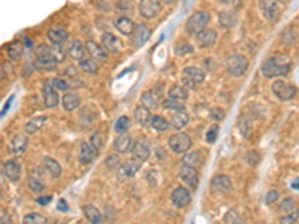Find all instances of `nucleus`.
<instances>
[{"mask_svg":"<svg viewBox=\"0 0 299 224\" xmlns=\"http://www.w3.org/2000/svg\"><path fill=\"white\" fill-rule=\"evenodd\" d=\"M168 145L176 154H187L193 145V142L187 133H174L168 139Z\"/></svg>","mask_w":299,"mask_h":224,"instance_id":"nucleus-4","label":"nucleus"},{"mask_svg":"<svg viewBox=\"0 0 299 224\" xmlns=\"http://www.w3.org/2000/svg\"><path fill=\"white\" fill-rule=\"evenodd\" d=\"M171 123L166 121L165 117L162 115H153V120H151V127L156 130V132H166L169 129Z\"/></svg>","mask_w":299,"mask_h":224,"instance_id":"nucleus-38","label":"nucleus"},{"mask_svg":"<svg viewBox=\"0 0 299 224\" xmlns=\"http://www.w3.org/2000/svg\"><path fill=\"white\" fill-rule=\"evenodd\" d=\"M174 52L179 57H184V55H189V54H193L194 52V48L190 45V44H181V45H176Z\"/></svg>","mask_w":299,"mask_h":224,"instance_id":"nucleus-48","label":"nucleus"},{"mask_svg":"<svg viewBox=\"0 0 299 224\" xmlns=\"http://www.w3.org/2000/svg\"><path fill=\"white\" fill-rule=\"evenodd\" d=\"M133 154V158L139 163H144L148 160L150 154H151V148H150V144L147 140H138L135 142V148L132 151Z\"/></svg>","mask_w":299,"mask_h":224,"instance_id":"nucleus-17","label":"nucleus"},{"mask_svg":"<svg viewBox=\"0 0 299 224\" xmlns=\"http://www.w3.org/2000/svg\"><path fill=\"white\" fill-rule=\"evenodd\" d=\"M298 220H299V209H296V211H293V212H290V214L281 217L280 224H295Z\"/></svg>","mask_w":299,"mask_h":224,"instance_id":"nucleus-52","label":"nucleus"},{"mask_svg":"<svg viewBox=\"0 0 299 224\" xmlns=\"http://www.w3.org/2000/svg\"><path fill=\"white\" fill-rule=\"evenodd\" d=\"M179 178H181V181L192 190H196L199 186V175L196 169L190 166H186V165L181 166V169H179Z\"/></svg>","mask_w":299,"mask_h":224,"instance_id":"nucleus-12","label":"nucleus"},{"mask_svg":"<svg viewBox=\"0 0 299 224\" xmlns=\"http://www.w3.org/2000/svg\"><path fill=\"white\" fill-rule=\"evenodd\" d=\"M79 68H81L84 72L91 73V75H94V73H97V72H99V65H97L96 60H94V58H91V57L81 60V62H79Z\"/></svg>","mask_w":299,"mask_h":224,"instance_id":"nucleus-39","label":"nucleus"},{"mask_svg":"<svg viewBox=\"0 0 299 224\" xmlns=\"http://www.w3.org/2000/svg\"><path fill=\"white\" fill-rule=\"evenodd\" d=\"M55 65H57V63H53V62H41V60H36V62H35V68L39 69V70H54V69H55Z\"/></svg>","mask_w":299,"mask_h":224,"instance_id":"nucleus-54","label":"nucleus"},{"mask_svg":"<svg viewBox=\"0 0 299 224\" xmlns=\"http://www.w3.org/2000/svg\"><path fill=\"white\" fill-rule=\"evenodd\" d=\"M83 211H84V217L87 218V221L90 224H102L104 223L102 212L99 211L94 205H86L83 208Z\"/></svg>","mask_w":299,"mask_h":224,"instance_id":"nucleus-29","label":"nucleus"},{"mask_svg":"<svg viewBox=\"0 0 299 224\" xmlns=\"http://www.w3.org/2000/svg\"><path fill=\"white\" fill-rule=\"evenodd\" d=\"M115 29L124 36H132L135 33L136 24L132 21L129 17H118L115 19Z\"/></svg>","mask_w":299,"mask_h":224,"instance_id":"nucleus-23","label":"nucleus"},{"mask_svg":"<svg viewBox=\"0 0 299 224\" xmlns=\"http://www.w3.org/2000/svg\"><path fill=\"white\" fill-rule=\"evenodd\" d=\"M163 93V86H158L157 90L144 91L141 94V106L147 108L148 111H154L160 105V94Z\"/></svg>","mask_w":299,"mask_h":224,"instance_id":"nucleus-7","label":"nucleus"},{"mask_svg":"<svg viewBox=\"0 0 299 224\" xmlns=\"http://www.w3.org/2000/svg\"><path fill=\"white\" fill-rule=\"evenodd\" d=\"M51 83H53V87H54L57 91H63L65 94L69 93V90L72 88V84L69 83V81L63 79V78H54Z\"/></svg>","mask_w":299,"mask_h":224,"instance_id":"nucleus-43","label":"nucleus"},{"mask_svg":"<svg viewBox=\"0 0 299 224\" xmlns=\"http://www.w3.org/2000/svg\"><path fill=\"white\" fill-rule=\"evenodd\" d=\"M150 36H151V30L148 29L147 24H144V23L136 24L135 33L132 34V47H133L135 50L144 47V45L148 42Z\"/></svg>","mask_w":299,"mask_h":224,"instance_id":"nucleus-9","label":"nucleus"},{"mask_svg":"<svg viewBox=\"0 0 299 224\" xmlns=\"http://www.w3.org/2000/svg\"><path fill=\"white\" fill-rule=\"evenodd\" d=\"M261 6V11L264 12L265 18L269 19V21H277L278 17H280V12H281V5L278 2H261L259 3Z\"/></svg>","mask_w":299,"mask_h":224,"instance_id":"nucleus-16","label":"nucleus"},{"mask_svg":"<svg viewBox=\"0 0 299 224\" xmlns=\"http://www.w3.org/2000/svg\"><path fill=\"white\" fill-rule=\"evenodd\" d=\"M190 121V115L187 112H175L171 117V127L175 130H181L184 129Z\"/></svg>","mask_w":299,"mask_h":224,"instance_id":"nucleus-33","label":"nucleus"},{"mask_svg":"<svg viewBox=\"0 0 299 224\" xmlns=\"http://www.w3.org/2000/svg\"><path fill=\"white\" fill-rule=\"evenodd\" d=\"M139 15L145 19H153L156 18L162 11V3L158 0H142L138 6Z\"/></svg>","mask_w":299,"mask_h":224,"instance_id":"nucleus-8","label":"nucleus"},{"mask_svg":"<svg viewBox=\"0 0 299 224\" xmlns=\"http://www.w3.org/2000/svg\"><path fill=\"white\" fill-rule=\"evenodd\" d=\"M23 224H47V217L37 212H30L23 218Z\"/></svg>","mask_w":299,"mask_h":224,"instance_id":"nucleus-42","label":"nucleus"},{"mask_svg":"<svg viewBox=\"0 0 299 224\" xmlns=\"http://www.w3.org/2000/svg\"><path fill=\"white\" fill-rule=\"evenodd\" d=\"M51 200H53V197L51 196H39V197H36V203H39V205L41 207H47L48 203H51Z\"/></svg>","mask_w":299,"mask_h":224,"instance_id":"nucleus-57","label":"nucleus"},{"mask_svg":"<svg viewBox=\"0 0 299 224\" xmlns=\"http://www.w3.org/2000/svg\"><path fill=\"white\" fill-rule=\"evenodd\" d=\"M117 6H118V9H127V11H132V5H130L129 2H127V3H124V2H120Z\"/></svg>","mask_w":299,"mask_h":224,"instance_id":"nucleus-61","label":"nucleus"},{"mask_svg":"<svg viewBox=\"0 0 299 224\" xmlns=\"http://www.w3.org/2000/svg\"><path fill=\"white\" fill-rule=\"evenodd\" d=\"M106 166L109 168V169H120L122 168V161H120V157H118V154H111L108 158H106Z\"/></svg>","mask_w":299,"mask_h":224,"instance_id":"nucleus-50","label":"nucleus"},{"mask_svg":"<svg viewBox=\"0 0 299 224\" xmlns=\"http://www.w3.org/2000/svg\"><path fill=\"white\" fill-rule=\"evenodd\" d=\"M44 165H45V169L47 172L53 176V178H58L62 175V166H60V163L51 157H45L44 158Z\"/></svg>","mask_w":299,"mask_h":224,"instance_id":"nucleus-35","label":"nucleus"},{"mask_svg":"<svg viewBox=\"0 0 299 224\" xmlns=\"http://www.w3.org/2000/svg\"><path fill=\"white\" fill-rule=\"evenodd\" d=\"M217 32L214 29H207L205 32H202L201 34L196 36V42L199 48H210L217 42Z\"/></svg>","mask_w":299,"mask_h":224,"instance_id":"nucleus-19","label":"nucleus"},{"mask_svg":"<svg viewBox=\"0 0 299 224\" xmlns=\"http://www.w3.org/2000/svg\"><path fill=\"white\" fill-rule=\"evenodd\" d=\"M135 120H136V123L139 126H142V127H148L151 126V120H153V114L151 111H148L147 108L144 106H136L135 109Z\"/></svg>","mask_w":299,"mask_h":224,"instance_id":"nucleus-26","label":"nucleus"},{"mask_svg":"<svg viewBox=\"0 0 299 224\" xmlns=\"http://www.w3.org/2000/svg\"><path fill=\"white\" fill-rule=\"evenodd\" d=\"M42 91H44V105H45V108L53 109L60 103V96H58L57 90L53 87L51 81H47Z\"/></svg>","mask_w":299,"mask_h":224,"instance_id":"nucleus-14","label":"nucleus"},{"mask_svg":"<svg viewBox=\"0 0 299 224\" xmlns=\"http://www.w3.org/2000/svg\"><path fill=\"white\" fill-rule=\"evenodd\" d=\"M135 148V140L132 139L130 135L123 133V135H118V138L114 140V150L118 154H127L132 153Z\"/></svg>","mask_w":299,"mask_h":224,"instance_id":"nucleus-13","label":"nucleus"},{"mask_svg":"<svg viewBox=\"0 0 299 224\" xmlns=\"http://www.w3.org/2000/svg\"><path fill=\"white\" fill-rule=\"evenodd\" d=\"M47 37L54 47H62L68 40L69 34L63 27H53L47 32Z\"/></svg>","mask_w":299,"mask_h":224,"instance_id":"nucleus-18","label":"nucleus"},{"mask_svg":"<svg viewBox=\"0 0 299 224\" xmlns=\"http://www.w3.org/2000/svg\"><path fill=\"white\" fill-rule=\"evenodd\" d=\"M226 70L233 78H241L248 70V60L243 54H232L226 58Z\"/></svg>","mask_w":299,"mask_h":224,"instance_id":"nucleus-3","label":"nucleus"},{"mask_svg":"<svg viewBox=\"0 0 299 224\" xmlns=\"http://www.w3.org/2000/svg\"><path fill=\"white\" fill-rule=\"evenodd\" d=\"M29 187H30V190L33 193H37V194H42L45 191V189H47L45 184H42V181L35 179V178L29 179Z\"/></svg>","mask_w":299,"mask_h":224,"instance_id":"nucleus-47","label":"nucleus"},{"mask_svg":"<svg viewBox=\"0 0 299 224\" xmlns=\"http://www.w3.org/2000/svg\"><path fill=\"white\" fill-rule=\"evenodd\" d=\"M183 86H186V88H194L197 84H201L205 81V72L202 69H199L196 66H189L183 70Z\"/></svg>","mask_w":299,"mask_h":224,"instance_id":"nucleus-5","label":"nucleus"},{"mask_svg":"<svg viewBox=\"0 0 299 224\" xmlns=\"http://www.w3.org/2000/svg\"><path fill=\"white\" fill-rule=\"evenodd\" d=\"M217 136H218V126L214 124V126H211V127L208 129V132H207V142H208V144H214L215 139H217Z\"/></svg>","mask_w":299,"mask_h":224,"instance_id":"nucleus-55","label":"nucleus"},{"mask_svg":"<svg viewBox=\"0 0 299 224\" xmlns=\"http://www.w3.org/2000/svg\"><path fill=\"white\" fill-rule=\"evenodd\" d=\"M238 129H239V132H241V135L246 139H250L251 126H250V121L246 117H239V120H238Z\"/></svg>","mask_w":299,"mask_h":224,"instance_id":"nucleus-45","label":"nucleus"},{"mask_svg":"<svg viewBox=\"0 0 299 224\" xmlns=\"http://www.w3.org/2000/svg\"><path fill=\"white\" fill-rule=\"evenodd\" d=\"M168 99L176 102H186L189 99V90L184 86H172L168 91Z\"/></svg>","mask_w":299,"mask_h":224,"instance_id":"nucleus-31","label":"nucleus"},{"mask_svg":"<svg viewBox=\"0 0 299 224\" xmlns=\"http://www.w3.org/2000/svg\"><path fill=\"white\" fill-rule=\"evenodd\" d=\"M204 163L202 157H201V153H197V151H193V153H187L184 157H183V165L186 166H190L193 169L199 168Z\"/></svg>","mask_w":299,"mask_h":224,"instance_id":"nucleus-36","label":"nucleus"},{"mask_svg":"<svg viewBox=\"0 0 299 224\" xmlns=\"http://www.w3.org/2000/svg\"><path fill=\"white\" fill-rule=\"evenodd\" d=\"M292 189H296V190H299V178H298V179H295V181L292 182Z\"/></svg>","mask_w":299,"mask_h":224,"instance_id":"nucleus-62","label":"nucleus"},{"mask_svg":"<svg viewBox=\"0 0 299 224\" xmlns=\"http://www.w3.org/2000/svg\"><path fill=\"white\" fill-rule=\"evenodd\" d=\"M277 199H278V191L271 190V191H268V194H266V197H265V203H266V205H272V203H274Z\"/></svg>","mask_w":299,"mask_h":224,"instance_id":"nucleus-56","label":"nucleus"},{"mask_svg":"<svg viewBox=\"0 0 299 224\" xmlns=\"http://www.w3.org/2000/svg\"><path fill=\"white\" fill-rule=\"evenodd\" d=\"M211 189L215 193L226 194L232 190V181L228 175H217L211 181Z\"/></svg>","mask_w":299,"mask_h":224,"instance_id":"nucleus-15","label":"nucleus"},{"mask_svg":"<svg viewBox=\"0 0 299 224\" xmlns=\"http://www.w3.org/2000/svg\"><path fill=\"white\" fill-rule=\"evenodd\" d=\"M97 157V151L90 145V142H83L81 144V150H79V163L83 165H90L91 161H94V158Z\"/></svg>","mask_w":299,"mask_h":224,"instance_id":"nucleus-24","label":"nucleus"},{"mask_svg":"<svg viewBox=\"0 0 299 224\" xmlns=\"http://www.w3.org/2000/svg\"><path fill=\"white\" fill-rule=\"evenodd\" d=\"M104 144H105V140H104L102 133L94 132V133L90 136V145H91V147H93L97 153L104 150Z\"/></svg>","mask_w":299,"mask_h":224,"instance_id":"nucleus-44","label":"nucleus"},{"mask_svg":"<svg viewBox=\"0 0 299 224\" xmlns=\"http://www.w3.org/2000/svg\"><path fill=\"white\" fill-rule=\"evenodd\" d=\"M271 90L277 96V99L281 100V102H289L296 96V87L286 83V81H281V79H278V81H275V83H272Z\"/></svg>","mask_w":299,"mask_h":224,"instance_id":"nucleus-6","label":"nucleus"},{"mask_svg":"<svg viewBox=\"0 0 299 224\" xmlns=\"http://www.w3.org/2000/svg\"><path fill=\"white\" fill-rule=\"evenodd\" d=\"M62 105H63V109L66 112H72L75 111L79 105H81V97L75 93H66L63 97H62Z\"/></svg>","mask_w":299,"mask_h":224,"instance_id":"nucleus-28","label":"nucleus"},{"mask_svg":"<svg viewBox=\"0 0 299 224\" xmlns=\"http://www.w3.org/2000/svg\"><path fill=\"white\" fill-rule=\"evenodd\" d=\"M66 51H68V55H70L73 60H79V62H81V60H84V57H86V54H87L86 44L79 42V40H76V39L70 40L69 45H68V48H66Z\"/></svg>","mask_w":299,"mask_h":224,"instance_id":"nucleus-20","label":"nucleus"},{"mask_svg":"<svg viewBox=\"0 0 299 224\" xmlns=\"http://www.w3.org/2000/svg\"><path fill=\"white\" fill-rule=\"evenodd\" d=\"M265 78H277V76H286L292 70L290 58L286 54H274L268 57L262 63L261 68Z\"/></svg>","mask_w":299,"mask_h":224,"instance_id":"nucleus-1","label":"nucleus"},{"mask_svg":"<svg viewBox=\"0 0 299 224\" xmlns=\"http://www.w3.org/2000/svg\"><path fill=\"white\" fill-rule=\"evenodd\" d=\"M246 161L251 166H257L259 161H261V154H259L257 151H254V150H251L246 154Z\"/></svg>","mask_w":299,"mask_h":224,"instance_id":"nucleus-49","label":"nucleus"},{"mask_svg":"<svg viewBox=\"0 0 299 224\" xmlns=\"http://www.w3.org/2000/svg\"><path fill=\"white\" fill-rule=\"evenodd\" d=\"M86 48H87V54H90L91 58L101 60V62H105V60H108V52L104 50L102 45H99L97 42H94V40H87Z\"/></svg>","mask_w":299,"mask_h":224,"instance_id":"nucleus-22","label":"nucleus"},{"mask_svg":"<svg viewBox=\"0 0 299 224\" xmlns=\"http://www.w3.org/2000/svg\"><path fill=\"white\" fill-rule=\"evenodd\" d=\"M162 106H163L166 111H174V114H175V112H186L184 103H181V102H176V100H171V99L163 100Z\"/></svg>","mask_w":299,"mask_h":224,"instance_id":"nucleus-41","label":"nucleus"},{"mask_svg":"<svg viewBox=\"0 0 299 224\" xmlns=\"http://www.w3.org/2000/svg\"><path fill=\"white\" fill-rule=\"evenodd\" d=\"M102 47L108 54H120L123 51V42L114 33L105 32L102 34Z\"/></svg>","mask_w":299,"mask_h":224,"instance_id":"nucleus-10","label":"nucleus"},{"mask_svg":"<svg viewBox=\"0 0 299 224\" xmlns=\"http://www.w3.org/2000/svg\"><path fill=\"white\" fill-rule=\"evenodd\" d=\"M280 209H281L283 212H286V214H290V212H293V211L298 209V208H296V202H295L292 197H286V199H283V202H281Z\"/></svg>","mask_w":299,"mask_h":224,"instance_id":"nucleus-46","label":"nucleus"},{"mask_svg":"<svg viewBox=\"0 0 299 224\" xmlns=\"http://www.w3.org/2000/svg\"><path fill=\"white\" fill-rule=\"evenodd\" d=\"M45 123H47V117H45V115L35 117V118H32L29 123L24 126V130H26V133H29V135H35V133H37L39 130H41V129L45 126Z\"/></svg>","mask_w":299,"mask_h":224,"instance_id":"nucleus-32","label":"nucleus"},{"mask_svg":"<svg viewBox=\"0 0 299 224\" xmlns=\"http://www.w3.org/2000/svg\"><path fill=\"white\" fill-rule=\"evenodd\" d=\"M225 223L226 224H243L241 218L236 214V211H229L226 215H225Z\"/></svg>","mask_w":299,"mask_h":224,"instance_id":"nucleus-53","label":"nucleus"},{"mask_svg":"<svg viewBox=\"0 0 299 224\" xmlns=\"http://www.w3.org/2000/svg\"><path fill=\"white\" fill-rule=\"evenodd\" d=\"M139 169H141V163L136 161L135 158L127 160L124 165L122 166V172H123L124 176H135Z\"/></svg>","mask_w":299,"mask_h":224,"instance_id":"nucleus-37","label":"nucleus"},{"mask_svg":"<svg viewBox=\"0 0 299 224\" xmlns=\"http://www.w3.org/2000/svg\"><path fill=\"white\" fill-rule=\"evenodd\" d=\"M0 224H12L11 217L8 215V212L5 209L0 211Z\"/></svg>","mask_w":299,"mask_h":224,"instance_id":"nucleus-59","label":"nucleus"},{"mask_svg":"<svg viewBox=\"0 0 299 224\" xmlns=\"http://www.w3.org/2000/svg\"><path fill=\"white\" fill-rule=\"evenodd\" d=\"M57 209L60 212H68L69 211V207H68V202L65 199H60L58 203H57Z\"/></svg>","mask_w":299,"mask_h":224,"instance_id":"nucleus-60","label":"nucleus"},{"mask_svg":"<svg viewBox=\"0 0 299 224\" xmlns=\"http://www.w3.org/2000/svg\"><path fill=\"white\" fill-rule=\"evenodd\" d=\"M27 145H29V139L27 136L24 135H15L12 139H11V144H9V148L14 154H21L27 150Z\"/></svg>","mask_w":299,"mask_h":224,"instance_id":"nucleus-27","label":"nucleus"},{"mask_svg":"<svg viewBox=\"0 0 299 224\" xmlns=\"http://www.w3.org/2000/svg\"><path fill=\"white\" fill-rule=\"evenodd\" d=\"M23 52H24V45L23 42H19V40H12V42L6 47V54L11 60H14V62L21 58Z\"/></svg>","mask_w":299,"mask_h":224,"instance_id":"nucleus-34","label":"nucleus"},{"mask_svg":"<svg viewBox=\"0 0 299 224\" xmlns=\"http://www.w3.org/2000/svg\"><path fill=\"white\" fill-rule=\"evenodd\" d=\"M3 173L6 175L9 181L18 182L19 178H21V166H19V163L15 160H8L3 165Z\"/></svg>","mask_w":299,"mask_h":224,"instance_id":"nucleus-21","label":"nucleus"},{"mask_svg":"<svg viewBox=\"0 0 299 224\" xmlns=\"http://www.w3.org/2000/svg\"><path fill=\"white\" fill-rule=\"evenodd\" d=\"M130 118L129 117H126V115H122L120 117L117 121H115V124H114V130L117 132V133H120V135H123V133H126L129 129H130Z\"/></svg>","mask_w":299,"mask_h":224,"instance_id":"nucleus-40","label":"nucleus"},{"mask_svg":"<svg viewBox=\"0 0 299 224\" xmlns=\"http://www.w3.org/2000/svg\"><path fill=\"white\" fill-rule=\"evenodd\" d=\"M218 23H220L223 29H232L238 23V17L232 11H223L218 14Z\"/></svg>","mask_w":299,"mask_h":224,"instance_id":"nucleus-30","label":"nucleus"},{"mask_svg":"<svg viewBox=\"0 0 299 224\" xmlns=\"http://www.w3.org/2000/svg\"><path fill=\"white\" fill-rule=\"evenodd\" d=\"M35 55L36 60H41V62H53L57 63L55 60V52H54V47H48V45H37L35 50Z\"/></svg>","mask_w":299,"mask_h":224,"instance_id":"nucleus-25","label":"nucleus"},{"mask_svg":"<svg viewBox=\"0 0 299 224\" xmlns=\"http://www.w3.org/2000/svg\"><path fill=\"white\" fill-rule=\"evenodd\" d=\"M65 76L76 79V76H78V70H76V68H75V66H69V68H66V69H65Z\"/></svg>","mask_w":299,"mask_h":224,"instance_id":"nucleus-58","label":"nucleus"},{"mask_svg":"<svg viewBox=\"0 0 299 224\" xmlns=\"http://www.w3.org/2000/svg\"><path fill=\"white\" fill-rule=\"evenodd\" d=\"M211 21V15L207 11H197L189 17L186 21V33L190 36H197L207 30V26Z\"/></svg>","mask_w":299,"mask_h":224,"instance_id":"nucleus-2","label":"nucleus"},{"mask_svg":"<svg viewBox=\"0 0 299 224\" xmlns=\"http://www.w3.org/2000/svg\"><path fill=\"white\" fill-rule=\"evenodd\" d=\"M225 117H226V112H225L222 108H212V109L210 111V118H211L212 121H215V123L225 120Z\"/></svg>","mask_w":299,"mask_h":224,"instance_id":"nucleus-51","label":"nucleus"},{"mask_svg":"<svg viewBox=\"0 0 299 224\" xmlns=\"http://www.w3.org/2000/svg\"><path fill=\"white\" fill-rule=\"evenodd\" d=\"M172 205L176 208H186L189 203L192 202V193L187 187H175L172 194H171Z\"/></svg>","mask_w":299,"mask_h":224,"instance_id":"nucleus-11","label":"nucleus"}]
</instances>
